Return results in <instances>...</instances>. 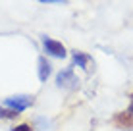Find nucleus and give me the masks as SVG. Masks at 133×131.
Instances as JSON below:
<instances>
[{
	"label": "nucleus",
	"mask_w": 133,
	"mask_h": 131,
	"mask_svg": "<svg viewBox=\"0 0 133 131\" xmlns=\"http://www.w3.org/2000/svg\"><path fill=\"white\" fill-rule=\"evenodd\" d=\"M56 85H58L60 89H68V91L77 89L79 79H77L75 73H73V67H64L60 73L56 75Z\"/></svg>",
	"instance_id": "obj_1"
},
{
	"label": "nucleus",
	"mask_w": 133,
	"mask_h": 131,
	"mask_svg": "<svg viewBox=\"0 0 133 131\" xmlns=\"http://www.w3.org/2000/svg\"><path fill=\"white\" fill-rule=\"evenodd\" d=\"M33 104V96H27V94H16V96H8L4 100V106H8L14 112H23Z\"/></svg>",
	"instance_id": "obj_2"
},
{
	"label": "nucleus",
	"mask_w": 133,
	"mask_h": 131,
	"mask_svg": "<svg viewBox=\"0 0 133 131\" xmlns=\"http://www.w3.org/2000/svg\"><path fill=\"white\" fill-rule=\"evenodd\" d=\"M35 123L41 127V131H48V127H50V121H48V120H44V118H37V120H35Z\"/></svg>",
	"instance_id": "obj_7"
},
{
	"label": "nucleus",
	"mask_w": 133,
	"mask_h": 131,
	"mask_svg": "<svg viewBox=\"0 0 133 131\" xmlns=\"http://www.w3.org/2000/svg\"><path fill=\"white\" fill-rule=\"evenodd\" d=\"M37 64H39V79H41V81H46L48 75H50V71H52V66L48 64V60H46L44 56H41Z\"/></svg>",
	"instance_id": "obj_6"
},
{
	"label": "nucleus",
	"mask_w": 133,
	"mask_h": 131,
	"mask_svg": "<svg viewBox=\"0 0 133 131\" xmlns=\"http://www.w3.org/2000/svg\"><path fill=\"white\" fill-rule=\"evenodd\" d=\"M114 123H116L118 127L129 129V127H133V114H129L127 110H123V112H118V114L114 116Z\"/></svg>",
	"instance_id": "obj_5"
},
{
	"label": "nucleus",
	"mask_w": 133,
	"mask_h": 131,
	"mask_svg": "<svg viewBox=\"0 0 133 131\" xmlns=\"http://www.w3.org/2000/svg\"><path fill=\"white\" fill-rule=\"evenodd\" d=\"M73 62H75V66L83 67L85 71H91V66H95L93 58H91L89 54L81 52V50H73Z\"/></svg>",
	"instance_id": "obj_4"
},
{
	"label": "nucleus",
	"mask_w": 133,
	"mask_h": 131,
	"mask_svg": "<svg viewBox=\"0 0 133 131\" xmlns=\"http://www.w3.org/2000/svg\"><path fill=\"white\" fill-rule=\"evenodd\" d=\"M39 2H43V4H62L66 0H39Z\"/></svg>",
	"instance_id": "obj_10"
},
{
	"label": "nucleus",
	"mask_w": 133,
	"mask_h": 131,
	"mask_svg": "<svg viewBox=\"0 0 133 131\" xmlns=\"http://www.w3.org/2000/svg\"><path fill=\"white\" fill-rule=\"evenodd\" d=\"M17 116V112H14V110H6V108H2L0 106V118H16Z\"/></svg>",
	"instance_id": "obj_8"
},
{
	"label": "nucleus",
	"mask_w": 133,
	"mask_h": 131,
	"mask_svg": "<svg viewBox=\"0 0 133 131\" xmlns=\"http://www.w3.org/2000/svg\"><path fill=\"white\" fill-rule=\"evenodd\" d=\"M43 46H44V52L48 56H54V58H66L68 56V50L62 43L50 39V37H43Z\"/></svg>",
	"instance_id": "obj_3"
},
{
	"label": "nucleus",
	"mask_w": 133,
	"mask_h": 131,
	"mask_svg": "<svg viewBox=\"0 0 133 131\" xmlns=\"http://www.w3.org/2000/svg\"><path fill=\"white\" fill-rule=\"evenodd\" d=\"M12 131H33L31 129V125H27V123H21V125H16Z\"/></svg>",
	"instance_id": "obj_9"
}]
</instances>
